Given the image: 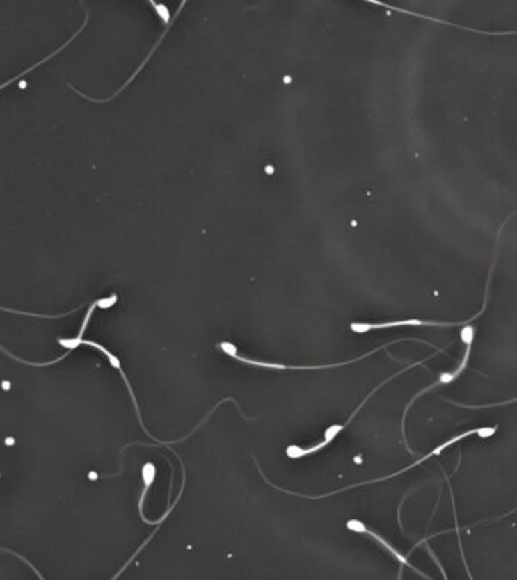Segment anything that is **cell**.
Listing matches in <instances>:
<instances>
[{
    "label": "cell",
    "mask_w": 517,
    "mask_h": 580,
    "mask_svg": "<svg viewBox=\"0 0 517 580\" xmlns=\"http://www.w3.org/2000/svg\"><path fill=\"white\" fill-rule=\"evenodd\" d=\"M97 307H99V303H97V301H94V303L90 305V309H88V312H86V314H85V319H83V322H82V328H81V331H79L77 337H74V339H58V344H59L61 346H64L65 349H70V351H73V349H76L77 346H81V345H86V346H91V348H94V349L100 351L102 354L106 355V358L109 360L111 366H112L113 369H117V371H118V372H120V375H121V378H122V381L126 382V387H127V390H129V394H130V398H132V402H134V405H135V411H136V416H138V420H139V425H141V428H143L144 433H145L148 437H150L152 440H154L156 443L164 444V446L170 444V443H165V442L157 440V438H156L154 435H152L150 433H148L147 428L144 426V421H143V417H141V411H139L138 402H136V399H135V394H134V390H132V385H130V382H129V380H127V376H126L125 371H122L120 360H118L116 355H113V354L111 353V351H108L106 348H104V346H102V345H99V344H95V341H91V340H83V339H82V337H83V332L86 331V327H88V323H90V321H91V316H93L94 310L97 309Z\"/></svg>",
    "instance_id": "obj_1"
},
{
    "label": "cell",
    "mask_w": 517,
    "mask_h": 580,
    "mask_svg": "<svg viewBox=\"0 0 517 580\" xmlns=\"http://www.w3.org/2000/svg\"><path fill=\"white\" fill-rule=\"evenodd\" d=\"M406 340H416V341H420V344L428 345V346H431V348L434 346V345H431V344H428V341L417 340V339H399V340H393V341H390V344H385V345H383V346H380V348H376V349H374V351H369V353L365 354V355H360V357H357V358H354V360H349V362H344V363H331V364H321V366H286V364H278V363L256 362V360H251V358H247V357H242V355H239V354H238V349H236V346H234L233 344H229V341H223V344H220L218 346H220V349L223 351L224 354L230 355L232 358H234V360H236V362L244 363V364L257 366V367H267V369H282V371H283V369H285V371H294V369H296V371H315V369H333V367H340V366H348V364L357 363V362H360V360H365L366 357H369V355L375 354L376 351L385 349V348H389V346H390V345H393V344H398V341H406Z\"/></svg>",
    "instance_id": "obj_2"
},
{
    "label": "cell",
    "mask_w": 517,
    "mask_h": 580,
    "mask_svg": "<svg viewBox=\"0 0 517 580\" xmlns=\"http://www.w3.org/2000/svg\"><path fill=\"white\" fill-rule=\"evenodd\" d=\"M496 256L495 254V260H493V266L490 269V275H488V281H487V287H486V296H484V304H483V309L479 310L478 314L472 316L470 319L468 321H463V322H437V321H424V319H416V318H411V319H402V321H390V322H381V323H365V322H353L349 325V328H351L353 332H367V331H372V330H384V328H393V327H439V328H451V327H463V325L470 323L472 321H475L479 314L484 313V309L487 305V298H488V287H490V278H492L493 274V269L496 265Z\"/></svg>",
    "instance_id": "obj_3"
},
{
    "label": "cell",
    "mask_w": 517,
    "mask_h": 580,
    "mask_svg": "<svg viewBox=\"0 0 517 580\" xmlns=\"http://www.w3.org/2000/svg\"><path fill=\"white\" fill-rule=\"evenodd\" d=\"M496 430H498V425H495V426H481V428H472V429H468V430H464L463 434H459V435H455V437H452V438H450V440H446L445 443H442L440 446H437L434 451H431L429 453H427L425 456H420V460H417V461H415L413 464H410L408 467H406V469H402V470H399V472H395V473H392V474H389V476H384V478H379V479H372V481H369V483H374V482H383V481H388V479H390V478H393V476H398V474H401V473H404V472H408L410 469H413V467H416V465H419V464H422L424 461H427V460H429L431 458V456H439L445 449H448L450 446H452V444H455V443H460L461 440H464V438H468V437H470V435H477V437H479V438H490V437H493L495 434H496ZM365 485H369V483H367V481L366 482H363Z\"/></svg>",
    "instance_id": "obj_4"
},
{
    "label": "cell",
    "mask_w": 517,
    "mask_h": 580,
    "mask_svg": "<svg viewBox=\"0 0 517 580\" xmlns=\"http://www.w3.org/2000/svg\"><path fill=\"white\" fill-rule=\"evenodd\" d=\"M460 339L464 341V345H466V349H464V355L461 358L460 364L457 367H455L454 371H451V372H443V373H440L439 375V380L433 382L436 387L443 385V384H450V382L455 381L464 372V369L468 367V363H469V360H470V353H472L473 339H475V328H473L470 323L463 325L461 332H460Z\"/></svg>",
    "instance_id": "obj_5"
},
{
    "label": "cell",
    "mask_w": 517,
    "mask_h": 580,
    "mask_svg": "<svg viewBox=\"0 0 517 580\" xmlns=\"http://www.w3.org/2000/svg\"><path fill=\"white\" fill-rule=\"evenodd\" d=\"M347 527H348L349 531L357 532V533H363V535H367V537H371L372 540H375L376 542H379L380 546H383L385 550H388L393 558H395L397 561H399L402 565H407L408 568H411L413 571H416L417 574L424 576V577H428L427 574H424V573H422V571H419L415 565H411V564H410V561H408L406 556H402L401 553H399L395 547H393L389 541H385V540L381 537V535H379L376 532H374L372 529H369V527H367L363 522H360V520H348V522H347Z\"/></svg>",
    "instance_id": "obj_6"
},
{
    "label": "cell",
    "mask_w": 517,
    "mask_h": 580,
    "mask_svg": "<svg viewBox=\"0 0 517 580\" xmlns=\"http://www.w3.org/2000/svg\"><path fill=\"white\" fill-rule=\"evenodd\" d=\"M362 2H366V3H372V5H376V6H383V8H388V10H392V11H398V13H402V14H407V15H413V17H419V19H425V20H429V22H437V23H442V24H446V26H454V28H460V29H464V31H470V32H477V33H487V35H496V32H486V31H477V29L464 28V26H459V24H452V23H448V22H445V20H439V19H434V17H428V15H424V14H417V13H410V11H407V10H402V8H398V6H392V5H389V3H384V2H380V0H362Z\"/></svg>",
    "instance_id": "obj_7"
},
{
    "label": "cell",
    "mask_w": 517,
    "mask_h": 580,
    "mask_svg": "<svg viewBox=\"0 0 517 580\" xmlns=\"http://www.w3.org/2000/svg\"><path fill=\"white\" fill-rule=\"evenodd\" d=\"M154 476H156V467H154V464H153V462H147V464L144 465V469H143V478H144L145 487H144V490H143L141 497H139V505H138L139 515H141V518L144 520V523H147V524H157V522H150V520H147L145 515H144V511H143V506H144L145 496H147V493H148V488L152 487V483H153V481H154Z\"/></svg>",
    "instance_id": "obj_8"
},
{
    "label": "cell",
    "mask_w": 517,
    "mask_h": 580,
    "mask_svg": "<svg viewBox=\"0 0 517 580\" xmlns=\"http://www.w3.org/2000/svg\"><path fill=\"white\" fill-rule=\"evenodd\" d=\"M86 23H88V14H86V19H85V23H83V24L81 26V29H79V31H77V32H76V33L73 35V37H72V38H70V40H68V41H67V42L64 44V46H61L59 49H56V50L54 51V54H50V55H49L47 58H45V59H41V61H38V63H37V64H35V65L29 67L28 70H24V72H23V73H20L19 76H15V77L10 79V81H8V82H5L3 85H0V90H3V88H6L8 85H11L13 82H15V81H19V79H20V77H23V76H26V74H28V73H31V72H32V70H35V68H37V67H40L41 64H45V63H47V61H49L50 58H54L55 55L61 54V51H63V50H64V49H65V47L68 46V44H72V41H73V40H74V38L77 37V35H79V33H81V32H82V31L85 29V26H86Z\"/></svg>",
    "instance_id": "obj_9"
},
{
    "label": "cell",
    "mask_w": 517,
    "mask_h": 580,
    "mask_svg": "<svg viewBox=\"0 0 517 580\" xmlns=\"http://www.w3.org/2000/svg\"><path fill=\"white\" fill-rule=\"evenodd\" d=\"M448 403H452V405H457L461 408H469V410H479V408H493V407H504V405H511V403L517 402V398L514 399H508V401H502V402H496V403H486V405H466V403H459V402H454L450 399H445Z\"/></svg>",
    "instance_id": "obj_10"
},
{
    "label": "cell",
    "mask_w": 517,
    "mask_h": 580,
    "mask_svg": "<svg viewBox=\"0 0 517 580\" xmlns=\"http://www.w3.org/2000/svg\"><path fill=\"white\" fill-rule=\"evenodd\" d=\"M0 310L8 312V313H14V314L31 316V318H47V319H56V318H64V316H68V314H73L74 312H77V310H79V307H77V309H74L73 312H68V313H65V314H33V313H24V312H19V310H13V309H5V307H2V305H0Z\"/></svg>",
    "instance_id": "obj_11"
}]
</instances>
